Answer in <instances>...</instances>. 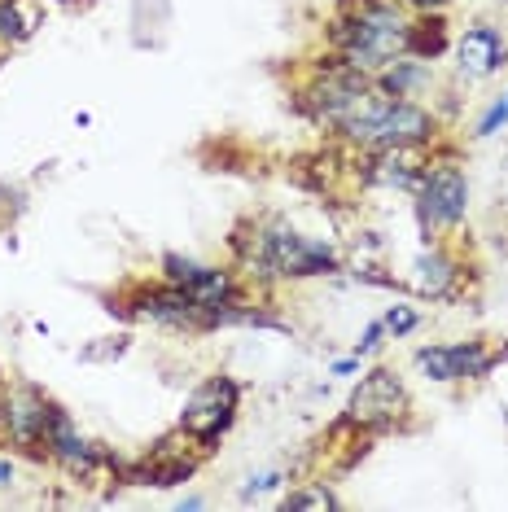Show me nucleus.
Instances as JSON below:
<instances>
[{"label": "nucleus", "mask_w": 508, "mask_h": 512, "mask_svg": "<svg viewBox=\"0 0 508 512\" xmlns=\"http://www.w3.org/2000/svg\"><path fill=\"white\" fill-rule=\"evenodd\" d=\"M228 263L237 267L241 281L254 289L272 285H298V281H320V276L342 272V250L325 237L294 228L285 215L259 211L241 215L228 232Z\"/></svg>", "instance_id": "nucleus-1"}, {"label": "nucleus", "mask_w": 508, "mask_h": 512, "mask_svg": "<svg viewBox=\"0 0 508 512\" xmlns=\"http://www.w3.org/2000/svg\"><path fill=\"white\" fill-rule=\"evenodd\" d=\"M412 9L399 0H333L325 22L329 53L346 57L355 71L377 75L395 57L408 53Z\"/></svg>", "instance_id": "nucleus-2"}, {"label": "nucleus", "mask_w": 508, "mask_h": 512, "mask_svg": "<svg viewBox=\"0 0 508 512\" xmlns=\"http://www.w3.org/2000/svg\"><path fill=\"white\" fill-rule=\"evenodd\" d=\"M333 141L351 149H430L443 141V119L430 101L390 97L373 84L338 123Z\"/></svg>", "instance_id": "nucleus-3"}, {"label": "nucleus", "mask_w": 508, "mask_h": 512, "mask_svg": "<svg viewBox=\"0 0 508 512\" xmlns=\"http://www.w3.org/2000/svg\"><path fill=\"white\" fill-rule=\"evenodd\" d=\"M106 302L114 316H123L127 324H154V329L184 333V337L219 333L215 311L202 307L189 289L163 281V276H154V281H127L114 289V294H106Z\"/></svg>", "instance_id": "nucleus-4"}, {"label": "nucleus", "mask_w": 508, "mask_h": 512, "mask_svg": "<svg viewBox=\"0 0 508 512\" xmlns=\"http://www.w3.org/2000/svg\"><path fill=\"white\" fill-rule=\"evenodd\" d=\"M412 211H417L421 241L456 237L469 219V171L460 162V149L438 141L430 149V162L421 171V184L412 193Z\"/></svg>", "instance_id": "nucleus-5"}, {"label": "nucleus", "mask_w": 508, "mask_h": 512, "mask_svg": "<svg viewBox=\"0 0 508 512\" xmlns=\"http://www.w3.org/2000/svg\"><path fill=\"white\" fill-rule=\"evenodd\" d=\"M368 88H373V75L355 71L338 53H325V57H316V62H307L303 75H298L294 110L303 114L311 127H320V132H338V123L355 110V101H360Z\"/></svg>", "instance_id": "nucleus-6"}, {"label": "nucleus", "mask_w": 508, "mask_h": 512, "mask_svg": "<svg viewBox=\"0 0 508 512\" xmlns=\"http://www.w3.org/2000/svg\"><path fill=\"white\" fill-rule=\"evenodd\" d=\"M342 416L373 438L408 434V429H417V399H412V386L403 381L399 368L373 364L368 372H360Z\"/></svg>", "instance_id": "nucleus-7"}, {"label": "nucleus", "mask_w": 508, "mask_h": 512, "mask_svg": "<svg viewBox=\"0 0 508 512\" xmlns=\"http://www.w3.org/2000/svg\"><path fill=\"white\" fill-rule=\"evenodd\" d=\"M241 416V381L228 377V372H211V377H202L198 386L189 390V399L180 407V429L189 438H198L202 451H219V442L233 434Z\"/></svg>", "instance_id": "nucleus-8"}, {"label": "nucleus", "mask_w": 508, "mask_h": 512, "mask_svg": "<svg viewBox=\"0 0 508 512\" xmlns=\"http://www.w3.org/2000/svg\"><path fill=\"white\" fill-rule=\"evenodd\" d=\"M412 364L434 386H478L504 364V342L465 337V342H430L412 351Z\"/></svg>", "instance_id": "nucleus-9"}, {"label": "nucleus", "mask_w": 508, "mask_h": 512, "mask_svg": "<svg viewBox=\"0 0 508 512\" xmlns=\"http://www.w3.org/2000/svg\"><path fill=\"white\" fill-rule=\"evenodd\" d=\"M211 460V451L198 447V438H189L184 429H167L163 438L149 442L136 460H127L123 486H154V491H176V486L193 482L202 473V464Z\"/></svg>", "instance_id": "nucleus-10"}, {"label": "nucleus", "mask_w": 508, "mask_h": 512, "mask_svg": "<svg viewBox=\"0 0 508 512\" xmlns=\"http://www.w3.org/2000/svg\"><path fill=\"white\" fill-rule=\"evenodd\" d=\"M49 412H53V394L40 381H9L5 394V429H0V447L18 451L31 464H49L44 456V429H49Z\"/></svg>", "instance_id": "nucleus-11"}, {"label": "nucleus", "mask_w": 508, "mask_h": 512, "mask_svg": "<svg viewBox=\"0 0 508 512\" xmlns=\"http://www.w3.org/2000/svg\"><path fill=\"white\" fill-rule=\"evenodd\" d=\"M452 75L460 84H487L508 71V36L495 22H469L452 36Z\"/></svg>", "instance_id": "nucleus-12"}, {"label": "nucleus", "mask_w": 508, "mask_h": 512, "mask_svg": "<svg viewBox=\"0 0 508 512\" xmlns=\"http://www.w3.org/2000/svg\"><path fill=\"white\" fill-rule=\"evenodd\" d=\"M417 298H430V302H456L465 294V259H460L456 246H447V237L438 241H425L417 250V259L408 263V281Z\"/></svg>", "instance_id": "nucleus-13"}, {"label": "nucleus", "mask_w": 508, "mask_h": 512, "mask_svg": "<svg viewBox=\"0 0 508 512\" xmlns=\"http://www.w3.org/2000/svg\"><path fill=\"white\" fill-rule=\"evenodd\" d=\"M373 84L381 92H390V97H430V92H438V75H434V62H421V57L403 53L395 57L390 66H381V71L373 75Z\"/></svg>", "instance_id": "nucleus-14"}, {"label": "nucleus", "mask_w": 508, "mask_h": 512, "mask_svg": "<svg viewBox=\"0 0 508 512\" xmlns=\"http://www.w3.org/2000/svg\"><path fill=\"white\" fill-rule=\"evenodd\" d=\"M452 22H447L443 9H430V14H412L408 22V53L421 57V62H443L452 53Z\"/></svg>", "instance_id": "nucleus-15"}, {"label": "nucleus", "mask_w": 508, "mask_h": 512, "mask_svg": "<svg viewBox=\"0 0 508 512\" xmlns=\"http://www.w3.org/2000/svg\"><path fill=\"white\" fill-rule=\"evenodd\" d=\"M338 508H342V495L333 491L325 477H307V482H298L281 495V512H338Z\"/></svg>", "instance_id": "nucleus-16"}, {"label": "nucleus", "mask_w": 508, "mask_h": 512, "mask_svg": "<svg viewBox=\"0 0 508 512\" xmlns=\"http://www.w3.org/2000/svg\"><path fill=\"white\" fill-rule=\"evenodd\" d=\"M40 14L31 9V0H0V49H18L36 36Z\"/></svg>", "instance_id": "nucleus-17"}, {"label": "nucleus", "mask_w": 508, "mask_h": 512, "mask_svg": "<svg viewBox=\"0 0 508 512\" xmlns=\"http://www.w3.org/2000/svg\"><path fill=\"white\" fill-rule=\"evenodd\" d=\"M381 324H386L390 342H399V337H412V333L421 329V311L408 307V302H395V307L381 311Z\"/></svg>", "instance_id": "nucleus-18"}, {"label": "nucleus", "mask_w": 508, "mask_h": 512, "mask_svg": "<svg viewBox=\"0 0 508 512\" xmlns=\"http://www.w3.org/2000/svg\"><path fill=\"white\" fill-rule=\"evenodd\" d=\"M285 482H290V473H285V469H263V473H250V477H246V486H241V504H259L263 495L281 491Z\"/></svg>", "instance_id": "nucleus-19"}, {"label": "nucleus", "mask_w": 508, "mask_h": 512, "mask_svg": "<svg viewBox=\"0 0 508 512\" xmlns=\"http://www.w3.org/2000/svg\"><path fill=\"white\" fill-rule=\"evenodd\" d=\"M504 127H508V88L491 101L487 110H482V119L473 123V141H491V136H500Z\"/></svg>", "instance_id": "nucleus-20"}, {"label": "nucleus", "mask_w": 508, "mask_h": 512, "mask_svg": "<svg viewBox=\"0 0 508 512\" xmlns=\"http://www.w3.org/2000/svg\"><path fill=\"white\" fill-rule=\"evenodd\" d=\"M390 342V333H386V324H381V316L377 320H368L364 324V333L355 337V346H351V355H360V359H373V355H381V346Z\"/></svg>", "instance_id": "nucleus-21"}, {"label": "nucleus", "mask_w": 508, "mask_h": 512, "mask_svg": "<svg viewBox=\"0 0 508 512\" xmlns=\"http://www.w3.org/2000/svg\"><path fill=\"white\" fill-rule=\"evenodd\" d=\"M22 206H27V193H22L18 184H0V228L14 224L22 215Z\"/></svg>", "instance_id": "nucleus-22"}, {"label": "nucleus", "mask_w": 508, "mask_h": 512, "mask_svg": "<svg viewBox=\"0 0 508 512\" xmlns=\"http://www.w3.org/2000/svg\"><path fill=\"white\" fill-rule=\"evenodd\" d=\"M18 469H22L18 451H0V491H14V486H18Z\"/></svg>", "instance_id": "nucleus-23"}, {"label": "nucleus", "mask_w": 508, "mask_h": 512, "mask_svg": "<svg viewBox=\"0 0 508 512\" xmlns=\"http://www.w3.org/2000/svg\"><path fill=\"white\" fill-rule=\"evenodd\" d=\"M333 377H355V372H364V359L360 355H346V359H333L329 364Z\"/></svg>", "instance_id": "nucleus-24"}, {"label": "nucleus", "mask_w": 508, "mask_h": 512, "mask_svg": "<svg viewBox=\"0 0 508 512\" xmlns=\"http://www.w3.org/2000/svg\"><path fill=\"white\" fill-rule=\"evenodd\" d=\"M399 5H408L412 14H430V9H447L452 0H399Z\"/></svg>", "instance_id": "nucleus-25"}, {"label": "nucleus", "mask_w": 508, "mask_h": 512, "mask_svg": "<svg viewBox=\"0 0 508 512\" xmlns=\"http://www.w3.org/2000/svg\"><path fill=\"white\" fill-rule=\"evenodd\" d=\"M176 508H180V512H202V508H206V499H202V495H180V499H176Z\"/></svg>", "instance_id": "nucleus-26"}, {"label": "nucleus", "mask_w": 508, "mask_h": 512, "mask_svg": "<svg viewBox=\"0 0 508 512\" xmlns=\"http://www.w3.org/2000/svg\"><path fill=\"white\" fill-rule=\"evenodd\" d=\"M5 394H9V377H5V368H0V429H5Z\"/></svg>", "instance_id": "nucleus-27"}, {"label": "nucleus", "mask_w": 508, "mask_h": 512, "mask_svg": "<svg viewBox=\"0 0 508 512\" xmlns=\"http://www.w3.org/2000/svg\"><path fill=\"white\" fill-rule=\"evenodd\" d=\"M57 5H88V0H57Z\"/></svg>", "instance_id": "nucleus-28"}]
</instances>
